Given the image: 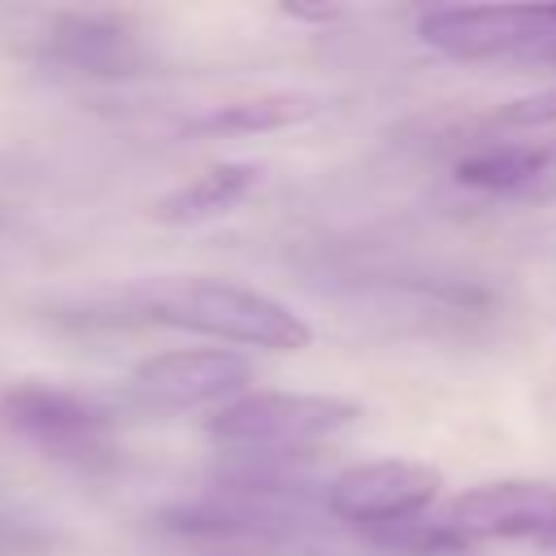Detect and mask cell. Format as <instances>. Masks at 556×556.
<instances>
[{
    "label": "cell",
    "instance_id": "4",
    "mask_svg": "<svg viewBox=\"0 0 556 556\" xmlns=\"http://www.w3.org/2000/svg\"><path fill=\"white\" fill-rule=\"evenodd\" d=\"M443 526L460 543H526L539 552H556V482L539 478H495L465 486Z\"/></svg>",
    "mask_w": 556,
    "mask_h": 556
},
{
    "label": "cell",
    "instance_id": "14",
    "mask_svg": "<svg viewBox=\"0 0 556 556\" xmlns=\"http://www.w3.org/2000/svg\"><path fill=\"white\" fill-rule=\"evenodd\" d=\"M543 56H547V61H552V65H556V39H552V43H547V52H543Z\"/></svg>",
    "mask_w": 556,
    "mask_h": 556
},
{
    "label": "cell",
    "instance_id": "10",
    "mask_svg": "<svg viewBox=\"0 0 556 556\" xmlns=\"http://www.w3.org/2000/svg\"><path fill=\"white\" fill-rule=\"evenodd\" d=\"M317 100L313 96H295V91H278V96H252V100H230L217 109H204L195 117L182 122L187 139H222V135H265V130H282V126H300L308 117H317Z\"/></svg>",
    "mask_w": 556,
    "mask_h": 556
},
{
    "label": "cell",
    "instance_id": "2",
    "mask_svg": "<svg viewBox=\"0 0 556 556\" xmlns=\"http://www.w3.org/2000/svg\"><path fill=\"white\" fill-rule=\"evenodd\" d=\"M361 417V400L330 391H243L213 408L208 439L243 452H300L343 434Z\"/></svg>",
    "mask_w": 556,
    "mask_h": 556
},
{
    "label": "cell",
    "instance_id": "3",
    "mask_svg": "<svg viewBox=\"0 0 556 556\" xmlns=\"http://www.w3.org/2000/svg\"><path fill=\"white\" fill-rule=\"evenodd\" d=\"M443 473L430 460L413 456H378L348 465L326 486V513L374 534L413 517H426V508L439 500Z\"/></svg>",
    "mask_w": 556,
    "mask_h": 556
},
{
    "label": "cell",
    "instance_id": "11",
    "mask_svg": "<svg viewBox=\"0 0 556 556\" xmlns=\"http://www.w3.org/2000/svg\"><path fill=\"white\" fill-rule=\"evenodd\" d=\"M556 165V143H500L456 161L452 178L469 191H517Z\"/></svg>",
    "mask_w": 556,
    "mask_h": 556
},
{
    "label": "cell",
    "instance_id": "5",
    "mask_svg": "<svg viewBox=\"0 0 556 556\" xmlns=\"http://www.w3.org/2000/svg\"><path fill=\"white\" fill-rule=\"evenodd\" d=\"M421 43L452 61H495L556 39L552 4H434L417 17Z\"/></svg>",
    "mask_w": 556,
    "mask_h": 556
},
{
    "label": "cell",
    "instance_id": "13",
    "mask_svg": "<svg viewBox=\"0 0 556 556\" xmlns=\"http://www.w3.org/2000/svg\"><path fill=\"white\" fill-rule=\"evenodd\" d=\"M287 13H291V17H300V22H308V26L339 22V9H330V4H287Z\"/></svg>",
    "mask_w": 556,
    "mask_h": 556
},
{
    "label": "cell",
    "instance_id": "8",
    "mask_svg": "<svg viewBox=\"0 0 556 556\" xmlns=\"http://www.w3.org/2000/svg\"><path fill=\"white\" fill-rule=\"evenodd\" d=\"M35 56L70 74H130L139 65V35L117 13L65 9L35 35Z\"/></svg>",
    "mask_w": 556,
    "mask_h": 556
},
{
    "label": "cell",
    "instance_id": "6",
    "mask_svg": "<svg viewBox=\"0 0 556 556\" xmlns=\"http://www.w3.org/2000/svg\"><path fill=\"white\" fill-rule=\"evenodd\" d=\"M0 426L52 456H96L109 443V413L52 382H13L0 391Z\"/></svg>",
    "mask_w": 556,
    "mask_h": 556
},
{
    "label": "cell",
    "instance_id": "1",
    "mask_svg": "<svg viewBox=\"0 0 556 556\" xmlns=\"http://www.w3.org/2000/svg\"><path fill=\"white\" fill-rule=\"evenodd\" d=\"M139 317L261 352H304L313 326L282 300L208 274H165L130 291Z\"/></svg>",
    "mask_w": 556,
    "mask_h": 556
},
{
    "label": "cell",
    "instance_id": "7",
    "mask_svg": "<svg viewBox=\"0 0 556 556\" xmlns=\"http://www.w3.org/2000/svg\"><path fill=\"white\" fill-rule=\"evenodd\" d=\"M135 395L152 408H204L248 391L252 361L230 348H178L135 365Z\"/></svg>",
    "mask_w": 556,
    "mask_h": 556
},
{
    "label": "cell",
    "instance_id": "12",
    "mask_svg": "<svg viewBox=\"0 0 556 556\" xmlns=\"http://www.w3.org/2000/svg\"><path fill=\"white\" fill-rule=\"evenodd\" d=\"M495 126H521V130H534V126H556V87L547 91H530V96H517L508 100L504 109H495L491 117Z\"/></svg>",
    "mask_w": 556,
    "mask_h": 556
},
{
    "label": "cell",
    "instance_id": "9",
    "mask_svg": "<svg viewBox=\"0 0 556 556\" xmlns=\"http://www.w3.org/2000/svg\"><path fill=\"white\" fill-rule=\"evenodd\" d=\"M256 182H261V165L222 161V165L195 174L191 182L174 187L169 195H161V200L152 204V217L165 222V226H195V222L222 217V213H230L235 204H243Z\"/></svg>",
    "mask_w": 556,
    "mask_h": 556
}]
</instances>
